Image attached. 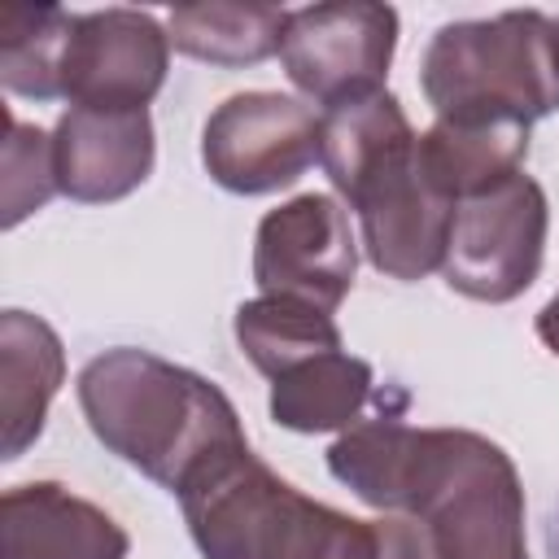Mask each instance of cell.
Instances as JSON below:
<instances>
[{"label":"cell","instance_id":"6da1fadb","mask_svg":"<svg viewBox=\"0 0 559 559\" xmlns=\"http://www.w3.org/2000/svg\"><path fill=\"white\" fill-rule=\"evenodd\" d=\"M380 402L328 445V472L367 507L424 528L428 559H533L511 454L467 428H415Z\"/></svg>","mask_w":559,"mask_h":559},{"label":"cell","instance_id":"7a4b0ae2","mask_svg":"<svg viewBox=\"0 0 559 559\" xmlns=\"http://www.w3.org/2000/svg\"><path fill=\"white\" fill-rule=\"evenodd\" d=\"M179 507L201 559H428L415 520H354L314 502L275 476L249 441L192 472Z\"/></svg>","mask_w":559,"mask_h":559},{"label":"cell","instance_id":"3957f363","mask_svg":"<svg viewBox=\"0 0 559 559\" xmlns=\"http://www.w3.org/2000/svg\"><path fill=\"white\" fill-rule=\"evenodd\" d=\"M415 144L419 135L389 87L319 114V166L358 214L371 266L402 284L441 271L454 223V201L424 179Z\"/></svg>","mask_w":559,"mask_h":559},{"label":"cell","instance_id":"277c9868","mask_svg":"<svg viewBox=\"0 0 559 559\" xmlns=\"http://www.w3.org/2000/svg\"><path fill=\"white\" fill-rule=\"evenodd\" d=\"M79 406L109 454L170 493L214 454L245 445L240 415L214 380L135 345L105 349L79 371Z\"/></svg>","mask_w":559,"mask_h":559},{"label":"cell","instance_id":"5b68a950","mask_svg":"<svg viewBox=\"0 0 559 559\" xmlns=\"http://www.w3.org/2000/svg\"><path fill=\"white\" fill-rule=\"evenodd\" d=\"M419 87L437 122H520L559 109L555 26L537 9L445 22L419 61Z\"/></svg>","mask_w":559,"mask_h":559},{"label":"cell","instance_id":"8992f818","mask_svg":"<svg viewBox=\"0 0 559 559\" xmlns=\"http://www.w3.org/2000/svg\"><path fill=\"white\" fill-rule=\"evenodd\" d=\"M546 192L533 175L515 170L502 183L472 192L454 205L441 275L472 301H515L542 271L546 258Z\"/></svg>","mask_w":559,"mask_h":559},{"label":"cell","instance_id":"52a82bcc","mask_svg":"<svg viewBox=\"0 0 559 559\" xmlns=\"http://www.w3.org/2000/svg\"><path fill=\"white\" fill-rule=\"evenodd\" d=\"M201 162L236 197L280 192L319 162V114L284 92H236L205 118Z\"/></svg>","mask_w":559,"mask_h":559},{"label":"cell","instance_id":"ba28073f","mask_svg":"<svg viewBox=\"0 0 559 559\" xmlns=\"http://www.w3.org/2000/svg\"><path fill=\"white\" fill-rule=\"evenodd\" d=\"M393 48H397V9L376 0H336L288 13L280 61L293 87L328 109L358 92L384 87Z\"/></svg>","mask_w":559,"mask_h":559},{"label":"cell","instance_id":"9c48e42d","mask_svg":"<svg viewBox=\"0 0 559 559\" xmlns=\"http://www.w3.org/2000/svg\"><path fill=\"white\" fill-rule=\"evenodd\" d=\"M358 240L349 214L328 192H301L262 214L253 236V284L262 297H288L336 310L354 288Z\"/></svg>","mask_w":559,"mask_h":559},{"label":"cell","instance_id":"30bf717a","mask_svg":"<svg viewBox=\"0 0 559 559\" xmlns=\"http://www.w3.org/2000/svg\"><path fill=\"white\" fill-rule=\"evenodd\" d=\"M170 66V31L140 9L74 13L61 96L83 109H148Z\"/></svg>","mask_w":559,"mask_h":559},{"label":"cell","instance_id":"8fae6325","mask_svg":"<svg viewBox=\"0 0 559 559\" xmlns=\"http://www.w3.org/2000/svg\"><path fill=\"white\" fill-rule=\"evenodd\" d=\"M148 109H83L70 105L52 131L57 188L83 205H109L135 192L153 170Z\"/></svg>","mask_w":559,"mask_h":559},{"label":"cell","instance_id":"7c38bea8","mask_svg":"<svg viewBox=\"0 0 559 559\" xmlns=\"http://www.w3.org/2000/svg\"><path fill=\"white\" fill-rule=\"evenodd\" d=\"M127 528L57 480L13 485L0 498V559H127Z\"/></svg>","mask_w":559,"mask_h":559},{"label":"cell","instance_id":"4fadbf2b","mask_svg":"<svg viewBox=\"0 0 559 559\" xmlns=\"http://www.w3.org/2000/svg\"><path fill=\"white\" fill-rule=\"evenodd\" d=\"M66 380L61 336L26 310L0 314V450L22 459L26 445L44 432L48 406Z\"/></svg>","mask_w":559,"mask_h":559},{"label":"cell","instance_id":"5bb4252c","mask_svg":"<svg viewBox=\"0 0 559 559\" xmlns=\"http://www.w3.org/2000/svg\"><path fill=\"white\" fill-rule=\"evenodd\" d=\"M384 393L389 389H376L371 362L341 345L271 380V419L293 432H345L367 419Z\"/></svg>","mask_w":559,"mask_h":559},{"label":"cell","instance_id":"9a60e30c","mask_svg":"<svg viewBox=\"0 0 559 559\" xmlns=\"http://www.w3.org/2000/svg\"><path fill=\"white\" fill-rule=\"evenodd\" d=\"M424 179L454 205L472 192H485L520 170L528 157V127L520 122H432L419 144Z\"/></svg>","mask_w":559,"mask_h":559},{"label":"cell","instance_id":"2e32d148","mask_svg":"<svg viewBox=\"0 0 559 559\" xmlns=\"http://www.w3.org/2000/svg\"><path fill=\"white\" fill-rule=\"evenodd\" d=\"M288 13L275 4H179L170 13V44L210 66H258L280 52Z\"/></svg>","mask_w":559,"mask_h":559},{"label":"cell","instance_id":"e0dca14e","mask_svg":"<svg viewBox=\"0 0 559 559\" xmlns=\"http://www.w3.org/2000/svg\"><path fill=\"white\" fill-rule=\"evenodd\" d=\"M236 341L245 358L266 380H275L323 349H341V328L319 306L288 301V297H253L236 310Z\"/></svg>","mask_w":559,"mask_h":559},{"label":"cell","instance_id":"ac0fdd59","mask_svg":"<svg viewBox=\"0 0 559 559\" xmlns=\"http://www.w3.org/2000/svg\"><path fill=\"white\" fill-rule=\"evenodd\" d=\"M74 31V13L57 4H4L0 9V83L13 96L57 100L61 61Z\"/></svg>","mask_w":559,"mask_h":559},{"label":"cell","instance_id":"d6986e66","mask_svg":"<svg viewBox=\"0 0 559 559\" xmlns=\"http://www.w3.org/2000/svg\"><path fill=\"white\" fill-rule=\"evenodd\" d=\"M9 131H4V179H0V223L4 227H17L26 214L44 210L52 201L57 188V162H52V135L31 127V122H17L13 114L4 118Z\"/></svg>","mask_w":559,"mask_h":559},{"label":"cell","instance_id":"ffe728a7","mask_svg":"<svg viewBox=\"0 0 559 559\" xmlns=\"http://www.w3.org/2000/svg\"><path fill=\"white\" fill-rule=\"evenodd\" d=\"M537 336H542V345L559 358V293L542 306V314H537Z\"/></svg>","mask_w":559,"mask_h":559},{"label":"cell","instance_id":"44dd1931","mask_svg":"<svg viewBox=\"0 0 559 559\" xmlns=\"http://www.w3.org/2000/svg\"><path fill=\"white\" fill-rule=\"evenodd\" d=\"M550 26H555V61H559V17H550Z\"/></svg>","mask_w":559,"mask_h":559}]
</instances>
